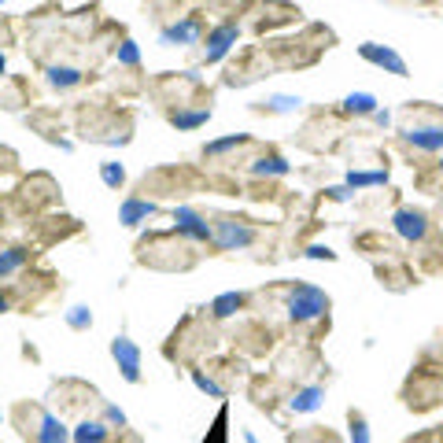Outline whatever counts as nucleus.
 <instances>
[{
	"label": "nucleus",
	"mask_w": 443,
	"mask_h": 443,
	"mask_svg": "<svg viewBox=\"0 0 443 443\" xmlns=\"http://www.w3.org/2000/svg\"><path fill=\"white\" fill-rule=\"evenodd\" d=\"M115 358H119L122 362V370H126V377H129V381H137V351L133 347H129V340H115Z\"/></svg>",
	"instance_id": "f257e3e1"
},
{
	"label": "nucleus",
	"mask_w": 443,
	"mask_h": 443,
	"mask_svg": "<svg viewBox=\"0 0 443 443\" xmlns=\"http://www.w3.org/2000/svg\"><path fill=\"white\" fill-rule=\"evenodd\" d=\"M362 56H366V59H373V63H384V67H392L395 74H402V71H407V67H402V59H399V56H392V52H381V48H373V45H366V48H362Z\"/></svg>",
	"instance_id": "f03ea898"
},
{
	"label": "nucleus",
	"mask_w": 443,
	"mask_h": 443,
	"mask_svg": "<svg viewBox=\"0 0 443 443\" xmlns=\"http://www.w3.org/2000/svg\"><path fill=\"white\" fill-rule=\"evenodd\" d=\"M233 37H237V26H222V30L211 37V59H218L222 52L229 48V41H233Z\"/></svg>",
	"instance_id": "7ed1b4c3"
},
{
	"label": "nucleus",
	"mask_w": 443,
	"mask_h": 443,
	"mask_svg": "<svg viewBox=\"0 0 443 443\" xmlns=\"http://www.w3.org/2000/svg\"><path fill=\"white\" fill-rule=\"evenodd\" d=\"M200 34V26L196 22H185V26H174V30H166L163 34V41L170 45V41H189V37H196Z\"/></svg>",
	"instance_id": "20e7f679"
},
{
	"label": "nucleus",
	"mask_w": 443,
	"mask_h": 443,
	"mask_svg": "<svg viewBox=\"0 0 443 443\" xmlns=\"http://www.w3.org/2000/svg\"><path fill=\"white\" fill-rule=\"evenodd\" d=\"M22 259H26V252H19V247H15V252H8V255H0V273H11Z\"/></svg>",
	"instance_id": "39448f33"
},
{
	"label": "nucleus",
	"mask_w": 443,
	"mask_h": 443,
	"mask_svg": "<svg viewBox=\"0 0 443 443\" xmlns=\"http://www.w3.org/2000/svg\"><path fill=\"white\" fill-rule=\"evenodd\" d=\"M74 82H78V71H71V67L52 71V85H74Z\"/></svg>",
	"instance_id": "423d86ee"
},
{
	"label": "nucleus",
	"mask_w": 443,
	"mask_h": 443,
	"mask_svg": "<svg viewBox=\"0 0 443 443\" xmlns=\"http://www.w3.org/2000/svg\"><path fill=\"white\" fill-rule=\"evenodd\" d=\"M347 103H351V111H370V108H373V100H370V96H351Z\"/></svg>",
	"instance_id": "0eeeda50"
},
{
	"label": "nucleus",
	"mask_w": 443,
	"mask_h": 443,
	"mask_svg": "<svg viewBox=\"0 0 443 443\" xmlns=\"http://www.w3.org/2000/svg\"><path fill=\"white\" fill-rule=\"evenodd\" d=\"M103 181H108V185H119V181H122V170H115V166H108V170H103Z\"/></svg>",
	"instance_id": "6e6552de"
},
{
	"label": "nucleus",
	"mask_w": 443,
	"mask_h": 443,
	"mask_svg": "<svg viewBox=\"0 0 443 443\" xmlns=\"http://www.w3.org/2000/svg\"><path fill=\"white\" fill-rule=\"evenodd\" d=\"M0 74H4V56H0Z\"/></svg>",
	"instance_id": "1a4fd4ad"
},
{
	"label": "nucleus",
	"mask_w": 443,
	"mask_h": 443,
	"mask_svg": "<svg viewBox=\"0 0 443 443\" xmlns=\"http://www.w3.org/2000/svg\"><path fill=\"white\" fill-rule=\"evenodd\" d=\"M4 307H8V303H4V296H0V310H4Z\"/></svg>",
	"instance_id": "9d476101"
},
{
	"label": "nucleus",
	"mask_w": 443,
	"mask_h": 443,
	"mask_svg": "<svg viewBox=\"0 0 443 443\" xmlns=\"http://www.w3.org/2000/svg\"><path fill=\"white\" fill-rule=\"evenodd\" d=\"M0 4H4V0H0Z\"/></svg>",
	"instance_id": "9b49d317"
}]
</instances>
